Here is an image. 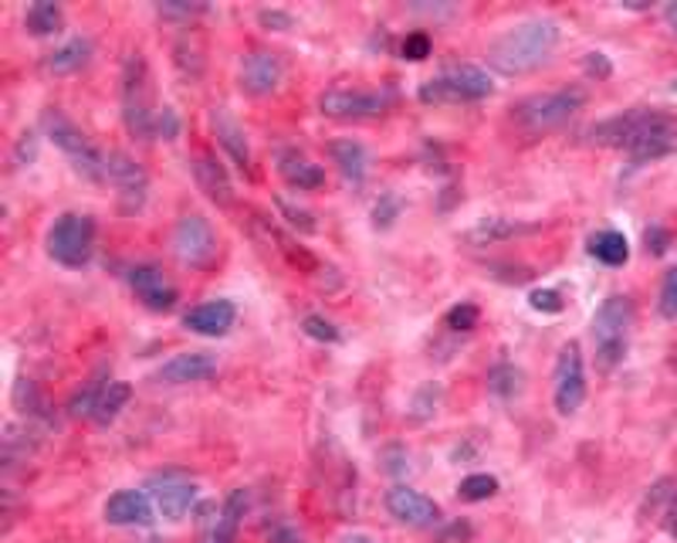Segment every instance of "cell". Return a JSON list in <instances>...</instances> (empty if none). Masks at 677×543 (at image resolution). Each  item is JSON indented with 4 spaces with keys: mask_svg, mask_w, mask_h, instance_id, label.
<instances>
[{
    "mask_svg": "<svg viewBox=\"0 0 677 543\" xmlns=\"http://www.w3.org/2000/svg\"><path fill=\"white\" fill-rule=\"evenodd\" d=\"M237 82H241V89L247 95H255V99L275 95L284 85V61H281V55L271 51V48H252L241 58Z\"/></svg>",
    "mask_w": 677,
    "mask_h": 543,
    "instance_id": "4fadbf2b",
    "label": "cell"
},
{
    "mask_svg": "<svg viewBox=\"0 0 677 543\" xmlns=\"http://www.w3.org/2000/svg\"><path fill=\"white\" fill-rule=\"evenodd\" d=\"M170 249L184 268L203 272L218 258V231H213V224L203 215H184L170 234Z\"/></svg>",
    "mask_w": 677,
    "mask_h": 543,
    "instance_id": "9c48e42d",
    "label": "cell"
},
{
    "mask_svg": "<svg viewBox=\"0 0 677 543\" xmlns=\"http://www.w3.org/2000/svg\"><path fill=\"white\" fill-rule=\"evenodd\" d=\"M42 126L48 140L71 160L75 174H82L92 184H105V153L61 109H45Z\"/></svg>",
    "mask_w": 677,
    "mask_h": 543,
    "instance_id": "5b68a950",
    "label": "cell"
},
{
    "mask_svg": "<svg viewBox=\"0 0 677 543\" xmlns=\"http://www.w3.org/2000/svg\"><path fill=\"white\" fill-rule=\"evenodd\" d=\"M586 72L596 76V79H607L614 68H610V61H607V55H603V51H590L586 55Z\"/></svg>",
    "mask_w": 677,
    "mask_h": 543,
    "instance_id": "bcb514c9",
    "label": "cell"
},
{
    "mask_svg": "<svg viewBox=\"0 0 677 543\" xmlns=\"http://www.w3.org/2000/svg\"><path fill=\"white\" fill-rule=\"evenodd\" d=\"M213 373H218V357L203 354V350H190V354L170 357L156 370V381H163V384H197V381L213 378Z\"/></svg>",
    "mask_w": 677,
    "mask_h": 543,
    "instance_id": "ffe728a7",
    "label": "cell"
},
{
    "mask_svg": "<svg viewBox=\"0 0 677 543\" xmlns=\"http://www.w3.org/2000/svg\"><path fill=\"white\" fill-rule=\"evenodd\" d=\"M258 21L265 31H292L295 27V18L289 11H278V8H265L258 11Z\"/></svg>",
    "mask_w": 677,
    "mask_h": 543,
    "instance_id": "b9f144b4",
    "label": "cell"
},
{
    "mask_svg": "<svg viewBox=\"0 0 677 543\" xmlns=\"http://www.w3.org/2000/svg\"><path fill=\"white\" fill-rule=\"evenodd\" d=\"M633 330V302L627 296H610L593 316V347H596V367L614 370L630 347Z\"/></svg>",
    "mask_w": 677,
    "mask_h": 543,
    "instance_id": "277c9868",
    "label": "cell"
},
{
    "mask_svg": "<svg viewBox=\"0 0 677 543\" xmlns=\"http://www.w3.org/2000/svg\"><path fill=\"white\" fill-rule=\"evenodd\" d=\"M488 381H491V391H494V394L512 397V394H518V388H522V384H518V381H522V373H518L512 363H498V367L491 370V378H488Z\"/></svg>",
    "mask_w": 677,
    "mask_h": 543,
    "instance_id": "836d02e7",
    "label": "cell"
},
{
    "mask_svg": "<svg viewBox=\"0 0 677 543\" xmlns=\"http://www.w3.org/2000/svg\"><path fill=\"white\" fill-rule=\"evenodd\" d=\"M105 388H109V373L102 370V373H95L92 381H85L82 391H75V397L68 401V415L71 418H92L98 401H102V394H105Z\"/></svg>",
    "mask_w": 677,
    "mask_h": 543,
    "instance_id": "f1b7e54d",
    "label": "cell"
},
{
    "mask_svg": "<svg viewBox=\"0 0 677 543\" xmlns=\"http://www.w3.org/2000/svg\"><path fill=\"white\" fill-rule=\"evenodd\" d=\"M207 11H210L207 4H156V14L170 18V21H190V18H200Z\"/></svg>",
    "mask_w": 677,
    "mask_h": 543,
    "instance_id": "ab89813d",
    "label": "cell"
},
{
    "mask_svg": "<svg viewBox=\"0 0 677 543\" xmlns=\"http://www.w3.org/2000/svg\"><path fill=\"white\" fill-rule=\"evenodd\" d=\"M129 289L153 313H170L176 305V299H180L176 286L163 276V268H156L150 262H139V265L129 268Z\"/></svg>",
    "mask_w": 677,
    "mask_h": 543,
    "instance_id": "5bb4252c",
    "label": "cell"
},
{
    "mask_svg": "<svg viewBox=\"0 0 677 543\" xmlns=\"http://www.w3.org/2000/svg\"><path fill=\"white\" fill-rule=\"evenodd\" d=\"M664 21H667V27L677 34V0H674V4H667V8H664Z\"/></svg>",
    "mask_w": 677,
    "mask_h": 543,
    "instance_id": "c3c4849f",
    "label": "cell"
},
{
    "mask_svg": "<svg viewBox=\"0 0 677 543\" xmlns=\"http://www.w3.org/2000/svg\"><path fill=\"white\" fill-rule=\"evenodd\" d=\"M583 106H586V92L573 85V89H556V92H539V95L522 99L512 119L525 132L539 136V132H552L559 126H565Z\"/></svg>",
    "mask_w": 677,
    "mask_h": 543,
    "instance_id": "52a82bcc",
    "label": "cell"
},
{
    "mask_svg": "<svg viewBox=\"0 0 677 543\" xmlns=\"http://www.w3.org/2000/svg\"><path fill=\"white\" fill-rule=\"evenodd\" d=\"M275 166H278L281 181L289 184L292 190H305L308 194V190H323L326 187V170L318 166L312 157H305L302 150H295V147L278 150Z\"/></svg>",
    "mask_w": 677,
    "mask_h": 543,
    "instance_id": "ac0fdd59",
    "label": "cell"
},
{
    "mask_svg": "<svg viewBox=\"0 0 677 543\" xmlns=\"http://www.w3.org/2000/svg\"><path fill=\"white\" fill-rule=\"evenodd\" d=\"M156 132L163 136V140H176L180 136V116H176L173 106H163L160 116H156Z\"/></svg>",
    "mask_w": 677,
    "mask_h": 543,
    "instance_id": "ee69618b",
    "label": "cell"
},
{
    "mask_svg": "<svg viewBox=\"0 0 677 543\" xmlns=\"http://www.w3.org/2000/svg\"><path fill=\"white\" fill-rule=\"evenodd\" d=\"M431 51H434V42L427 31H413L400 42V58H407V61H423V58H431Z\"/></svg>",
    "mask_w": 677,
    "mask_h": 543,
    "instance_id": "8d00e7d4",
    "label": "cell"
},
{
    "mask_svg": "<svg viewBox=\"0 0 677 543\" xmlns=\"http://www.w3.org/2000/svg\"><path fill=\"white\" fill-rule=\"evenodd\" d=\"M65 24V11L51 0H38V4H31L27 14H24V27L34 34V38H48V34H58Z\"/></svg>",
    "mask_w": 677,
    "mask_h": 543,
    "instance_id": "4316f807",
    "label": "cell"
},
{
    "mask_svg": "<svg viewBox=\"0 0 677 543\" xmlns=\"http://www.w3.org/2000/svg\"><path fill=\"white\" fill-rule=\"evenodd\" d=\"M234 320H237V305L231 299H210L194 305L184 316V326L200 336H224L234 326Z\"/></svg>",
    "mask_w": 677,
    "mask_h": 543,
    "instance_id": "44dd1931",
    "label": "cell"
},
{
    "mask_svg": "<svg viewBox=\"0 0 677 543\" xmlns=\"http://www.w3.org/2000/svg\"><path fill=\"white\" fill-rule=\"evenodd\" d=\"M494 493H498V480L488 472H475V475H468V480H460V486H457V496L465 502H485Z\"/></svg>",
    "mask_w": 677,
    "mask_h": 543,
    "instance_id": "4dcf8cb0",
    "label": "cell"
},
{
    "mask_svg": "<svg viewBox=\"0 0 677 543\" xmlns=\"http://www.w3.org/2000/svg\"><path fill=\"white\" fill-rule=\"evenodd\" d=\"M386 513L404 527L427 530L441 520V506L431 496H423L410 486H394L386 493Z\"/></svg>",
    "mask_w": 677,
    "mask_h": 543,
    "instance_id": "2e32d148",
    "label": "cell"
},
{
    "mask_svg": "<svg viewBox=\"0 0 677 543\" xmlns=\"http://www.w3.org/2000/svg\"><path fill=\"white\" fill-rule=\"evenodd\" d=\"M92 61V42L89 38H68L55 51L45 55V72L48 76H75Z\"/></svg>",
    "mask_w": 677,
    "mask_h": 543,
    "instance_id": "d4e9b609",
    "label": "cell"
},
{
    "mask_svg": "<svg viewBox=\"0 0 677 543\" xmlns=\"http://www.w3.org/2000/svg\"><path fill=\"white\" fill-rule=\"evenodd\" d=\"M339 543H376L373 536H366V533H346Z\"/></svg>",
    "mask_w": 677,
    "mask_h": 543,
    "instance_id": "681fc988",
    "label": "cell"
},
{
    "mask_svg": "<svg viewBox=\"0 0 677 543\" xmlns=\"http://www.w3.org/2000/svg\"><path fill=\"white\" fill-rule=\"evenodd\" d=\"M247 502H252V496H247V489H234L224 506H221V513L213 517L203 543H237V533H241V520L247 513Z\"/></svg>",
    "mask_w": 677,
    "mask_h": 543,
    "instance_id": "603a6c76",
    "label": "cell"
},
{
    "mask_svg": "<svg viewBox=\"0 0 677 543\" xmlns=\"http://www.w3.org/2000/svg\"><path fill=\"white\" fill-rule=\"evenodd\" d=\"M329 157H332V163L346 184L360 187L370 177V150L360 140H332Z\"/></svg>",
    "mask_w": 677,
    "mask_h": 543,
    "instance_id": "cb8c5ba5",
    "label": "cell"
},
{
    "mask_svg": "<svg viewBox=\"0 0 677 543\" xmlns=\"http://www.w3.org/2000/svg\"><path fill=\"white\" fill-rule=\"evenodd\" d=\"M129 397H132V388H129V384L109 381V388H105V394H102V401H98V407H95L92 421H95V425H113V421L122 415V407L129 404Z\"/></svg>",
    "mask_w": 677,
    "mask_h": 543,
    "instance_id": "f546056e",
    "label": "cell"
},
{
    "mask_svg": "<svg viewBox=\"0 0 677 543\" xmlns=\"http://www.w3.org/2000/svg\"><path fill=\"white\" fill-rule=\"evenodd\" d=\"M494 92V82L485 68L478 65H451L441 76L427 79L420 85V102L423 106H457V102H481Z\"/></svg>",
    "mask_w": 677,
    "mask_h": 543,
    "instance_id": "8992f818",
    "label": "cell"
},
{
    "mask_svg": "<svg viewBox=\"0 0 677 543\" xmlns=\"http://www.w3.org/2000/svg\"><path fill=\"white\" fill-rule=\"evenodd\" d=\"M34 157H38V136H34V132H21L17 143H14V163H17V166H27Z\"/></svg>",
    "mask_w": 677,
    "mask_h": 543,
    "instance_id": "7bdbcfd3",
    "label": "cell"
},
{
    "mask_svg": "<svg viewBox=\"0 0 677 543\" xmlns=\"http://www.w3.org/2000/svg\"><path fill=\"white\" fill-rule=\"evenodd\" d=\"M119 102H122V123L132 140L150 143L156 136V109H153V82L150 65L142 51H129L122 61V82H119Z\"/></svg>",
    "mask_w": 677,
    "mask_h": 543,
    "instance_id": "3957f363",
    "label": "cell"
},
{
    "mask_svg": "<svg viewBox=\"0 0 677 543\" xmlns=\"http://www.w3.org/2000/svg\"><path fill=\"white\" fill-rule=\"evenodd\" d=\"M190 170H194L197 187L203 190V197L210 204H218V208H234V184H231L227 166L218 157H213V153H197Z\"/></svg>",
    "mask_w": 677,
    "mask_h": 543,
    "instance_id": "e0dca14e",
    "label": "cell"
},
{
    "mask_svg": "<svg viewBox=\"0 0 677 543\" xmlns=\"http://www.w3.org/2000/svg\"><path fill=\"white\" fill-rule=\"evenodd\" d=\"M275 204H278V211L284 215V221H289V224H292L295 231H302V234H312V231L318 228V224L312 221V215H308L305 208H295V204H289V200H284V197H278Z\"/></svg>",
    "mask_w": 677,
    "mask_h": 543,
    "instance_id": "f35d334b",
    "label": "cell"
},
{
    "mask_svg": "<svg viewBox=\"0 0 677 543\" xmlns=\"http://www.w3.org/2000/svg\"><path fill=\"white\" fill-rule=\"evenodd\" d=\"M644 242H647V252H651V255H664V252L670 249V231L661 228V224H654V228H647Z\"/></svg>",
    "mask_w": 677,
    "mask_h": 543,
    "instance_id": "f6af8a7d",
    "label": "cell"
},
{
    "mask_svg": "<svg viewBox=\"0 0 677 543\" xmlns=\"http://www.w3.org/2000/svg\"><path fill=\"white\" fill-rule=\"evenodd\" d=\"M559 42H562V27L556 18H528L512 24L505 34H498L488 45V65L505 79L532 76L556 55Z\"/></svg>",
    "mask_w": 677,
    "mask_h": 543,
    "instance_id": "7a4b0ae2",
    "label": "cell"
},
{
    "mask_svg": "<svg viewBox=\"0 0 677 543\" xmlns=\"http://www.w3.org/2000/svg\"><path fill=\"white\" fill-rule=\"evenodd\" d=\"M105 184L116 187L119 197V208L126 215H139L147 208V197H150V174L142 170L139 160H132L122 150H109L105 153Z\"/></svg>",
    "mask_w": 677,
    "mask_h": 543,
    "instance_id": "7c38bea8",
    "label": "cell"
},
{
    "mask_svg": "<svg viewBox=\"0 0 677 543\" xmlns=\"http://www.w3.org/2000/svg\"><path fill=\"white\" fill-rule=\"evenodd\" d=\"M207 119H210L213 136H218V147L227 153V160L241 170L244 177H255V157H252V147H247V132L231 116V109L227 106H213Z\"/></svg>",
    "mask_w": 677,
    "mask_h": 543,
    "instance_id": "9a60e30c",
    "label": "cell"
},
{
    "mask_svg": "<svg viewBox=\"0 0 677 543\" xmlns=\"http://www.w3.org/2000/svg\"><path fill=\"white\" fill-rule=\"evenodd\" d=\"M525 231H532L528 224H518V221H512V218H485L478 228H471V242L475 245H498V242H509V238H515V234H525Z\"/></svg>",
    "mask_w": 677,
    "mask_h": 543,
    "instance_id": "83f0119b",
    "label": "cell"
},
{
    "mask_svg": "<svg viewBox=\"0 0 677 543\" xmlns=\"http://www.w3.org/2000/svg\"><path fill=\"white\" fill-rule=\"evenodd\" d=\"M389 89H326L318 95V113L329 119H376L394 109Z\"/></svg>",
    "mask_w": 677,
    "mask_h": 543,
    "instance_id": "8fae6325",
    "label": "cell"
},
{
    "mask_svg": "<svg viewBox=\"0 0 677 543\" xmlns=\"http://www.w3.org/2000/svg\"><path fill=\"white\" fill-rule=\"evenodd\" d=\"M302 330H305V336L318 339V344H336L339 339V326L332 320H326L323 313H308L302 320Z\"/></svg>",
    "mask_w": 677,
    "mask_h": 543,
    "instance_id": "e575fe53",
    "label": "cell"
},
{
    "mask_svg": "<svg viewBox=\"0 0 677 543\" xmlns=\"http://www.w3.org/2000/svg\"><path fill=\"white\" fill-rule=\"evenodd\" d=\"M173 58H176V65L184 68V76H190V79H200L203 76V55H200V45H197V38H180L173 45Z\"/></svg>",
    "mask_w": 677,
    "mask_h": 543,
    "instance_id": "1f68e13d",
    "label": "cell"
},
{
    "mask_svg": "<svg viewBox=\"0 0 677 543\" xmlns=\"http://www.w3.org/2000/svg\"><path fill=\"white\" fill-rule=\"evenodd\" d=\"M265 536H268V543H305L302 530L284 517H271L265 523Z\"/></svg>",
    "mask_w": 677,
    "mask_h": 543,
    "instance_id": "74e56055",
    "label": "cell"
},
{
    "mask_svg": "<svg viewBox=\"0 0 677 543\" xmlns=\"http://www.w3.org/2000/svg\"><path fill=\"white\" fill-rule=\"evenodd\" d=\"M153 513V496H147L142 489H119L105 499V520L113 527H147Z\"/></svg>",
    "mask_w": 677,
    "mask_h": 543,
    "instance_id": "d6986e66",
    "label": "cell"
},
{
    "mask_svg": "<svg viewBox=\"0 0 677 543\" xmlns=\"http://www.w3.org/2000/svg\"><path fill=\"white\" fill-rule=\"evenodd\" d=\"M664 523H667V533L677 540V489L670 493L667 506H664Z\"/></svg>",
    "mask_w": 677,
    "mask_h": 543,
    "instance_id": "7dc6e473",
    "label": "cell"
},
{
    "mask_svg": "<svg viewBox=\"0 0 677 543\" xmlns=\"http://www.w3.org/2000/svg\"><path fill=\"white\" fill-rule=\"evenodd\" d=\"M586 401V363H583V347L576 339L559 350L556 367H552V404L562 418H573Z\"/></svg>",
    "mask_w": 677,
    "mask_h": 543,
    "instance_id": "30bf717a",
    "label": "cell"
},
{
    "mask_svg": "<svg viewBox=\"0 0 677 543\" xmlns=\"http://www.w3.org/2000/svg\"><path fill=\"white\" fill-rule=\"evenodd\" d=\"M444 323H447L454 333H471V330L481 323V310H478L475 302H457V305H451V310H447Z\"/></svg>",
    "mask_w": 677,
    "mask_h": 543,
    "instance_id": "d6a6232c",
    "label": "cell"
},
{
    "mask_svg": "<svg viewBox=\"0 0 677 543\" xmlns=\"http://www.w3.org/2000/svg\"><path fill=\"white\" fill-rule=\"evenodd\" d=\"M150 496H153V506L160 509V517L184 520L197 502V486L184 483V480H160V483H153Z\"/></svg>",
    "mask_w": 677,
    "mask_h": 543,
    "instance_id": "7402d4cb",
    "label": "cell"
},
{
    "mask_svg": "<svg viewBox=\"0 0 677 543\" xmlns=\"http://www.w3.org/2000/svg\"><path fill=\"white\" fill-rule=\"evenodd\" d=\"M590 143L630 153L633 163H651L677 150V119L654 109H630L590 126Z\"/></svg>",
    "mask_w": 677,
    "mask_h": 543,
    "instance_id": "6da1fadb",
    "label": "cell"
},
{
    "mask_svg": "<svg viewBox=\"0 0 677 543\" xmlns=\"http://www.w3.org/2000/svg\"><path fill=\"white\" fill-rule=\"evenodd\" d=\"M528 305L539 313H562V296L556 289H536L528 296Z\"/></svg>",
    "mask_w": 677,
    "mask_h": 543,
    "instance_id": "60d3db41",
    "label": "cell"
},
{
    "mask_svg": "<svg viewBox=\"0 0 677 543\" xmlns=\"http://www.w3.org/2000/svg\"><path fill=\"white\" fill-rule=\"evenodd\" d=\"M45 249H48V258L65 265V268L89 265L92 252H95V221H92V215L68 211V215L55 218V224L45 234Z\"/></svg>",
    "mask_w": 677,
    "mask_h": 543,
    "instance_id": "ba28073f",
    "label": "cell"
},
{
    "mask_svg": "<svg viewBox=\"0 0 677 543\" xmlns=\"http://www.w3.org/2000/svg\"><path fill=\"white\" fill-rule=\"evenodd\" d=\"M590 255H593L596 262H603V265H610V268L627 265V258H630L627 234H620V231H599V234H593V238H590Z\"/></svg>",
    "mask_w": 677,
    "mask_h": 543,
    "instance_id": "484cf974",
    "label": "cell"
},
{
    "mask_svg": "<svg viewBox=\"0 0 677 543\" xmlns=\"http://www.w3.org/2000/svg\"><path fill=\"white\" fill-rule=\"evenodd\" d=\"M657 310L664 320H677V265L664 272L661 296H657Z\"/></svg>",
    "mask_w": 677,
    "mask_h": 543,
    "instance_id": "d590c367",
    "label": "cell"
}]
</instances>
